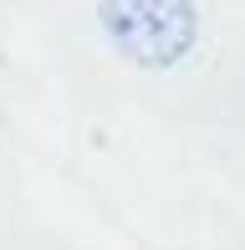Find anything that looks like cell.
Instances as JSON below:
<instances>
[{"label": "cell", "instance_id": "cell-1", "mask_svg": "<svg viewBox=\"0 0 245 250\" xmlns=\"http://www.w3.org/2000/svg\"><path fill=\"white\" fill-rule=\"evenodd\" d=\"M97 16L138 66H174L199 31L194 0H102Z\"/></svg>", "mask_w": 245, "mask_h": 250}]
</instances>
